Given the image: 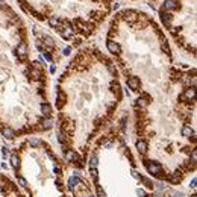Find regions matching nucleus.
<instances>
[{"instance_id":"f257e3e1","label":"nucleus","mask_w":197,"mask_h":197,"mask_svg":"<svg viewBox=\"0 0 197 197\" xmlns=\"http://www.w3.org/2000/svg\"><path fill=\"white\" fill-rule=\"evenodd\" d=\"M21 9L49 24L74 46L93 35L111 14L114 0H17Z\"/></svg>"},{"instance_id":"f03ea898","label":"nucleus","mask_w":197,"mask_h":197,"mask_svg":"<svg viewBox=\"0 0 197 197\" xmlns=\"http://www.w3.org/2000/svg\"><path fill=\"white\" fill-rule=\"evenodd\" d=\"M159 18L179 47L194 56L197 0H164L159 6Z\"/></svg>"},{"instance_id":"7ed1b4c3","label":"nucleus","mask_w":197,"mask_h":197,"mask_svg":"<svg viewBox=\"0 0 197 197\" xmlns=\"http://www.w3.org/2000/svg\"><path fill=\"white\" fill-rule=\"evenodd\" d=\"M126 85L127 88H131V91H140L141 88V80L138 76H135V74H127L126 77Z\"/></svg>"},{"instance_id":"20e7f679","label":"nucleus","mask_w":197,"mask_h":197,"mask_svg":"<svg viewBox=\"0 0 197 197\" xmlns=\"http://www.w3.org/2000/svg\"><path fill=\"white\" fill-rule=\"evenodd\" d=\"M146 167L149 170V173H152L155 176H159L161 178V173H162V167L159 164H156L153 161H146Z\"/></svg>"},{"instance_id":"39448f33","label":"nucleus","mask_w":197,"mask_h":197,"mask_svg":"<svg viewBox=\"0 0 197 197\" xmlns=\"http://www.w3.org/2000/svg\"><path fill=\"white\" fill-rule=\"evenodd\" d=\"M0 131H2V135H3L5 138L12 140V138H15V137H17V132H15L12 127H9V126H3V127H0Z\"/></svg>"},{"instance_id":"423d86ee","label":"nucleus","mask_w":197,"mask_h":197,"mask_svg":"<svg viewBox=\"0 0 197 197\" xmlns=\"http://www.w3.org/2000/svg\"><path fill=\"white\" fill-rule=\"evenodd\" d=\"M137 149H138V152H140L141 155L147 153V149H149L147 141H144V140H138V141H137Z\"/></svg>"},{"instance_id":"0eeeda50","label":"nucleus","mask_w":197,"mask_h":197,"mask_svg":"<svg viewBox=\"0 0 197 197\" xmlns=\"http://www.w3.org/2000/svg\"><path fill=\"white\" fill-rule=\"evenodd\" d=\"M65 158H67V161H71V162L79 161V153L74 150H68V152H65Z\"/></svg>"},{"instance_id":"6e6552de","label":"nucleus","mask_w":197,"mask_h":197,"mask_svg":"<svg viewBox=\"0 0 197 197\" xmlns=\"http://www.w3.org/2000/svg\"><path fill=\"white\" fill-rule=\"evenodd\" d=\"M76 183H80V179H79V178H76V176H74V178H70V179H68V188L73 189Z\"/></svg>"},{"instance_id":"1a4fd4ad","label":"nucleus","mask_w":197,"mask_h":197,"mask_svg":"<svg viewBox=\"0 0 197 197\" xmlns=\"http://www.w3.org/2000/svg\"><path fill=\"white\" fill-rule=\"evenodd\" d=\"M11 164H12V167H14L15 170L18 168L20 161H18V156H17V155H12V156H11Z\"/></svg>"},{"instance_id":"9d476101","label":"nucleus","mask_w":197,"mask_h":197,"mask_svg":"<svg viewBox=\"0 0 197 197\" xmlns=\"http://www.w3.org/2000/svg\"><path fill=\"white\" fill-rule=\"evenodd\" d=\"M97 164H99L97 156H96V155H93L91 158H90V165H91V168H97Z\"/></svg>"},{"instance_id":"9b49d317","label":"nucleus","mask_w":197,"mask_h":197,"mask_svg":"<svg viewBox=\"0 0 197 197\" xmlns=\"http://www.w3.org/2000/svg\"><path fill=\"white\" fill-rule=\"evenodd\" d=\"M90 173H91V178L94 179V180H97V168H90Z\"/></svg>"},{"instance_id":"f8f14e48","label":"nucleus","mask_w":197,"mask_h":197,"mask_svg":"<svg viewBox=\"0 0 197 197\" xmlns=\"http://www.w3.org/2000/svg\"><path fill=\"white\" fill-rule=\"evenodd\" d=\"M18 182H20V185H21V187L28 188V182H26V179H24V178H20V176H18Z\"/></svg>"},{"instance_id":"ddd939ff","label":"nucleus","mask_w":197,"mask_h":197,"mask_svg":"<svg viewBox=\"0 0 197 197\" xmlns=\"http://www.w3.org/2000/svg\"><path fill=\"white\" fill-rule=\"evenodd\" d=\"M97 194H99V197H105V193L102 188H97Z\"/></svg>"},{"instance_id":"4468645a","label":"nucleus","mask_w":197,"mask_h":197,"mask_svg":"<svg viewBox=\"0 0 197 197\" xmlns=\"http://www.w3.org/2000/svg\"><path fill=\"white\" fill-rule=\"evenodd\" d=\"M55 173H56V174H61V167H59V165H55Z\"/></svg>"},{"instance_id":"2eb2a0df","label":"nucleus","mask_w":197,"mask_h":197,"mask_svg":"<svg viewBox=\"0 0 197 197\" xmlns=\"http://www.w3.org/2000/svg\"><path fill=\"white\" fill-rule=\"evenodd\" d=\"M191 188H193V189H196V179H193V180H191Z\"/></svg>"},{"instance_id":"dca6fc26","label":"nucleus","mask_w":197,"mask_h":197,"mask_svg":"<svg viewBox=\"0 0 197 197\" xmlns=\"http://www.w3.org/2000/svg\"><path fill=\"white\" fill-rule=\"evenodd\" d=\"M149 2H158V0H149Z\"/></svg>"},{"instance_id":"f3484780","label":"nucleus","mask_w":197,"mask_h":197,"mask_svg":"<svg viewBox=\"0 0 197 197\" xmlns=\"http://www.w3.org/2000/svg\"><path fill=\"white\" fill-rule=\"evenodd\" d=\"M132 2H135V0H132Z\"/></svg>"}]
</instances>
